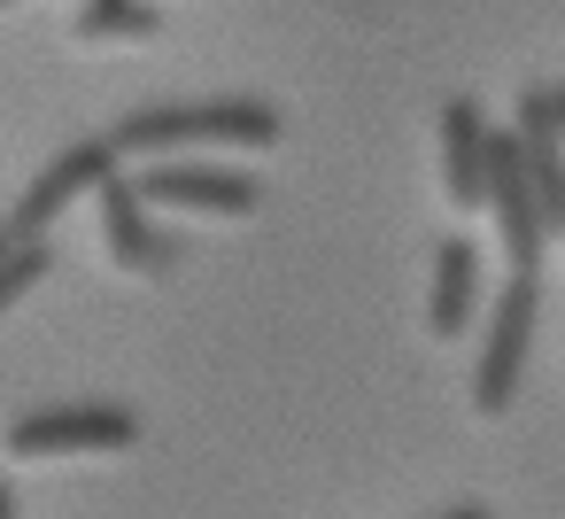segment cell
I'll return each mask as SVG.
<instances>
[{"instance_id": "cell-1", "label": "cell", "mask_w": 565, "mask_h": 519, "mask_svg": "<svg viewBox=\"0 0 565 519\" xmlns=\"http://www.w3.org/2000/svg\"><path fill=\"white\" fill-rule=\"evenodd\" d=\"M279 109L256 94H217V102H171V109H132L109 148L117 156H186V148H271Z\"/></svg>"}, {"instance_id": "cell-2", "label": "cell", "mask_w": 565, "mask_h": 519, "mask_svg": "<svg viewBox=\"0 0 565 519\" xmlns=\"http://www.w3.org/2000/svg\"><path fill=\"white\" fill-rule=\"evenodd\" d=\"M480 210L495 218V241H503V264H511V279H534V272H542V248H550V225H542V210H534V187H526V171H519V148H511V133H488Z\"/></svg>"}, {"instance_id": "cell-3", "label": "cell", "mask_w": 565, "mask_h": 519, "mask_svg": "<svg viewBox=\"0 0 565 519\" xmlns=\"http://www.w3.org/2000/svg\"><path fill=\"white\" fill-rule=\"evenodd\" d=\"M140 411L132 403H47L9 426V457H78V449H132Z\"/></svg>"}, {"instance_id": "cell-4", "label": "cell", "mask_w": 565, "mask_h": 519, "mask_svg": "<svg viewBox=\"0 0 565 519\" xmlns=\"http://www.w3.org/2000/svg\"><path fill=\"white\" fill-rule=\"evenodd\" d=\"M511 148H519V171H526V187H534L542 225L557 233V225H565V94H557V86H526V94H519Z\"/></svg>"}, {"instance_id": "cell-5", "label": "cell", "mask_w": 565, "mask_h": 519, "mask_svg": "<svg viewBox=\"0 0 565 519\" xmlns=\"http://www.w3.org/2000/svg\"><path fill=\"white\" fill-rule=\"evenodd\" d=\"M534 310H542V287L534 279H503L495 310H488V341H480V364H472V403L495 419L511 395H519V372H526V341H534Z\"/></svg>"}, {"instance_id": "cell-6", "label": "cell", "mask_w": 565, "mask_h": 519, "mask_svg": "<svg viewBox=\"0 0 565 519\" xmlns=\"http://www.w3.org/2000/svg\"><path fill=\"white\" fill-rule=\"evenodd\" d=\"M132 194L148 210H202V218H248L256 210V179L248 171H225V163H148L132 171Z\"/></svg>"}, {"instance_id": "cell-7", "label": "cell", "mask_w": 565, "mask_h": 519, "mask_svg": "<svg viewBox=\"0 0 565 519\" xmlns=\"http://www.w3.org/2000/svg\"><path fill=\"white\" fill-rule=\"evenodd\" d=\"M109 171H117V148H109V140H71V148L24 187V202L9 210V233H17V241H47V225H55L78 194H94Z\"/></svg>"}, {"instance_id": "cell-8", "label": "cell", "mask_w": 565, "mask_h": 519, "mask_svg": "<svg viewBox=\"0 0 565 519\" xmlns=\"http://www.w3.org/2000/svg\"><path fill=\"white\" fill-rule=\"evenodd\" d=\"M480 171H488V117L472 94H457L441 109V194L472 218L480 210Z\"/></svg>"}, {"instance_id": "cell-9", "label": "cell", "mask_w": 565, "mask_h": 519, "mask_svg": "<svg viewBox=\"0 0 565 519\" xmlns=\"http://www.w3.org/2000/svg\"><path fill=\"white\" fill-rule=\"evenodd\" d=\"M472 295H480V248L472 241H441L434 248V295H426V326L449 341V333H465L472 326Z\"/></svg>"}, {"instance_id": "cell-10", "label": "cell", "mask_w": 565, "mask_h": 519, "mask_svg": "<svg viewBox=\"0 0 565 519\" xmlns=\"http://www.w3.org/2000/svg\"><path fill=\"white\" fill-rule=\"evenodd\" d=\"M94 194H102V225H109V256H117L125 272H140V264H148V241H156V233H148V202L132 194V179H125V171H109V179H102Z\"/></svg>"}, {"instance_id": "cell-11", "label": "cell", "mask_w": 565, "mask_h": 519, "mask_svg": "<svg viewBox=\"0 0 565 519\" xmlns=\"http://www.w3.org/2000/svg\"><path fill=\"white\" fill-rule=\"evenodd\" d=\"M163 17L148 0H86L78 9V40H148Z\"/></svg>"}, {"instance_id": "cell-12", "label": "cell", "mask_w": 565, "mask_h": 519, "mask_svg": "<svg viewBox=\"0 0 565 519\" xmlns=\"http://www.w3.org/2000/svg\"><path fill=\"white\" fill-rule=\"evenodd\" d=\"M47 272H55V248H47V241H17L9 256H0V318H9Z\"/></svg>"}, {"instance_id": "cell-13", "label": "cell", "mask_w": 565, "mask_h": 519, "mask_svg": "<svg viewBox=\"0 0 565 519\" xmlns=\"http://www.w3.org/2000/svg\"><path fill=\"white\" fill-rule=\"evenodd\" d=\"M179 256H186V241H179V233H156V241H148V264H140V279H163V272H179Z\"/></svg>"}, {"instance_id": "cell-14", "label": "cell", "mask_w": 565, "mask_h": 519, "mask_svg": "<svg viewBox=\"0 0 565 519\" xmlns=\"http://www.w3.org/2000/svg\"><path fill=\"white\" fill-rule=\"evenodd\" d=\"M434 519H488L480 504H449V511H434Z\"/></svg>"}, {"instance_id": "cell-15", "label": "cell", "mask_w": 565, "mask_h": 519, "mask_svg": "<svg viewBox=\"0 0 565 519\" xmlns=\"http://www.w3.org/2000/svg\"><path fill=\"white\" fill-rule=\"evenodd\" d=\"M0 519H17V496H9V480H0Z\"/></svg>"}, {"instance_id": "cell-16", "label": "cell", "mask_w": 565, "mask_h": 519, "mask_svg": "<svg viewBox=\"0 0 565 519\" xmlns=\"http://www.w3.org/2000/svg\"><path fill=\"white\" fill-rule=\"evenodd\" d=\"M9 248H17V233H9V225H0V256H9Z\"/></svg>"}, {"instance_id": "cell-17", "label": "cell", "mask_w": 565, "mask_h": 519, "mask_svg": "<svg viewBox=\"0 0 565 519\" xmlns=\"http://www.w3.org/2000/svg\"><path fill=\"white\" fill-rule=\"evenodd\" d=\"M0 9H9V0H0Z\"/></svg>"}]
</instances>
